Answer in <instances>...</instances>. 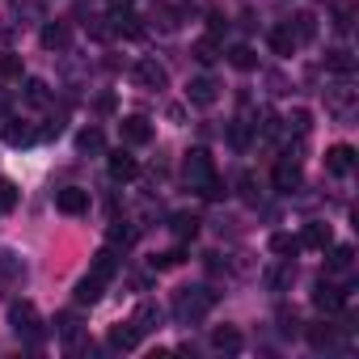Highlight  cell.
<instances>
[{
  "instance_id": "cell-19",
  "label": "cell",
  "mask_w": 359,
  "mask_h": 359,
  "mask_svg": "<svg viewBox=\"0 0 359 359\" xmlns=\"http://www.w3.org/2000/svg\"><path fill=\"white\" fill-rule=\"evenodd\" d=\"M304 338H309L313 351H325V346H334V325H330V321H313V325L304 330Z\"/></svg>"
},
{
  "instance_id": "cell-10",
  "label": "cell",
  "mask_w": 359,
  "mask_h": 359,
  "mask_svg": "<svg viewBox=\"0 0 359 359\" xmlns=\"http://www.w3.org/2000/svg\"><path fill=\"white\" fill-rule=\"evenodd\" d=\"M304 250H330L334 245V233H330V224H321V220H313V224H304V233L296 237Z\"/></svg>"
},
{
  "instance_id": "cell-29",
  "label": "cell",
  "mask_w": 359,
  "mask_h": 359,
  "mask_svg": "<svg viewBox=\"0 0 359 359\" xmlns=\"http://www.w3.org/2000/svg\"><path fill=\"white\" fill-rule=\"evenodd\" d=\"M18 199H22L18 182H9V177H0V212H13V208H18Z\"/></svg>"
},
{
  "instance_id": "cell-25",
  "label": "cell",
  "mask_w": 359,
  "mask_h": 359,
  "mask_svg": "<svg viewBox=\"0 0 359 359\" xmlns=\"http://www.w3.org/2000/svg\"><path fill=\"white\" fill-rule=\"evenodd\" d=\"M76 144H81V152H102V148H106V135H102L97 127H85V131L76 135Z\"/></svg>"
},
{
  "instance_id": "cell-35",
  "label": "cell",
  "mask_w": 359,
  "mask_h": 359,
  "mask_svg": "<svg viewBox=\"0 0 359 359\" xmlns=\"http://www.w3.org/2000/svg\"><path fill=\"white\" fill-rule=\"evenodd\" d=\"M182 258H187L182 250H169V254H156V258H152V266H156V271H169V266H177Z\"/></svg>"
},
{
  "instance_id": "cell-6",
  "label": "cell",
  "mask_w": 359,
  "mask_h": 359,
  "mask_svg": "<svg viewBox=\"0 0 359 359\" xmlns=\"http://www.w3.org/2000/svg\"><path fill=\"white\" fill-rule=\"evenodd\" d=\"M216 97H220V85H216L212 76H195V81L187 85V102H191V106H212Z\"/></svg>"
},
{
  "instance_id": "cell-1",
  "label": "cell",
  "mask_w": 359,
  "mask_h": 359,
  "mask_svg": "<svg viewBox=\"0 0 359 359\" xmlns=\"http://www.w3.org/2000/svg\"><path fill=\"white\" fill-rule=\"evenodd\" d=\"M212 304H216V292L212 287H182V292L173 296V317L177 321H199Z\"/></svg>"
},
{
  "instance_id": "cell-18",
  "label": "cell",
  "mask_w": 359,
  "mask_h": 359,
  "mask_svg": "<svg viewBox=\"0 0 359 359\" xmlns=\"http://www.w3.org/2000/svg\"><path fill=\"white\" fill-rule=\"evenodd\" d=\"M325 68H330L334 76H351V72H355V55H351L346 47H334V51L325 55Z\"/></svg>"
},
{
  "instance_id": "cell-31",
  "label": "cell",
  "mask_w": 359,
  "mask_h": 359,
  "mask_svg": "<svg viewBox=\"0 0 359 359\" xmlns=\"http://www.w3.org/2000/svg\"><path fill=\"white\" fill-rule=\"evenodd\" d=\"M22 262L13 258V254H0V279H9V283H22Z\"/></svg>"
},
{
  "instance_id": "cell-20",
  "label": "cell",
  "mask_w": 359,
  "mask_h": 359,
  "mask_svg": "<svg viewBox=\"0 0 359 359\" xmlns=\"http://www.w3.org/2000/svg\"><path fill=\"white\" fill-rule=\"evenodd\" d=\"M266 43H271L275 55H292V51H296V34H292L287 26H275V30L266 34Z\"/></svg>"
},
{
  "instance_id": "cell-17",
  "label": "cell",
  "mask_w": 359,
  "mask_h": 359,
  "mask_svg": "<svg viewBox=\"0 0 359 359\" xmlns=\"http://www.w3.org/2000/svg\"><path fill=\"white\" fill-rule=\"evenodd\" d=\"M212 346H216V351H229V355L241 351V330H237V325H216V330H212Z\"/></svg>"
},
{
  "instance_id": "cell-4",
  "label": "cell",
  "mask_w": 359,
  "mask_h": 359,
  "mask_svg": "<svg viewBox=\"0 0 359 359\" xmlns=\"http://www.w3.org/2000/svg\"><path fill=\"white\" fill-rule=\"evenodd\" d=\"M55 208H60L64 216H85V212H89V191L64 187V191H55Z\"/></svg>"
},
{
  "instance_id": "cell-28",
  "label": "cell",
  "mask_w": 359,
  "mask_h": 359,
  "mask_svg": "<svg viewBox=\"0 0 359 359\" xmlns=\"http://www.w3.org/2000/svg\"><path fill=\"white\" fill-rule=\"evenodd\" d=\"M0 81H22V55H13V51L0 55Z\"/></svg>"
},
{
  "instance_id": "cell-21",
  "label": "cell",
  "mask_w": 359,
  "mask_h": 359,
  "mask_svg": "<svg viewBox=\"0 0 359 359\" xmlns=\"http://www.w3.org/2000/svg\"><path fill=\"white\" fill-rule=\"evenodd\" d=\"M39 39H43L47 51H60V47H68V26H64V22H51V26H43Z\"/></svg>"
},
{
  "instance_id": "cell-32",
  "label": "cell",
  "mask_w": 359,
  "mask_h": 359,
  "mask_svg": "<svg viewBox=\"0 0 359 359\" xmlns=\"http://www.w3.org/2000/svg\"><path fill=\"white\" fill-rule=\"evenodd\" d=\"M292 34H296V43L313 39V34H317V18H313V13H300V18H296V30H292Z\"/></svg>"
},
{
  "instance_id": "cell-34",
  "label": "cell",
  "mask_w": 359,
  "mask_h": 359,
  "mask_svg": "<svg viewBox=\"0 0 359 359\" xmlns=\"http://www.w3.org/2000/svg\"><path fill=\"white\" fill-rule=\"evenodd\" d=\"M292 279H296V271H292V266H279V271H271V275H266V283H271L275 292H283Z\"/></svg>"
},
{
  "instance_id": "cell-27",
  "label": "cell",
  "mask_w": 359,
  "mask_h": 359,
  "mask_svg": "<svg viewBox=\"0 0 359 359\" xmlns=\"http://www.w3.org/2000/svg\"><path fill=\"white\" fill-rule=\"evenodd\" d=\"M351 262H355V250H351V245H334V250H330V271L342 275V271H351Z\"/></svg>"
},
{
  "instance_id": "cell-14",
  "label": "cell",
  "mask_w": 359,
  "mask_h": 359,
  "mask_svg": "<svg viewBox=\"0 0 359 359\" xmlns=\"http://www.w3.org/2000/svg\"><path fill=\"white\" fill-rule=\"evenodd\" d=\"M5 140H9L13 148H26V144H34V140H39V131H34L30 123H18V118H5Z\"/></svg>"
},
{
  "instance_id": "cell-24",
  "label": "cell",
  "mask_w": 359,
  "mask_h": 359,
  "mask_svg": "<svg viewBox=\"0 0 359 359\" xmlns=\"http://www.w3.org/2000/svg\"><path fill=\"white\" fill-rule=\"evenodd\" d=\"M173 233L182 237V241L199 237V216H191V212H177V216H173Z\"/></svg>"
},
{
  "instance_id": "cell-7",
  "label": "cell",
  "mask_w": 359,
  "mask_h": 359,
  "mask_svg": "<svg viewBox=\"0 0 359 359\" xmlns=\"http://www.w3.org/2000/svg\"><path fill=\"white\" fill-rule=\"evenodd\" d=\"M313 304L321 309V313H338L342 304H346V292H338L330 279H317V292H313Z\"/></svg>"
},
{
  "instance_id": "cell-15",
  "label": "cell",
  "mask_w": 359,
  "mask_h": 359,
  "mask_svg": "<svg viewBox=\"0 0 359 359\" xmlns=\"http://www.w3.org/2000/svg\"><path fill=\"white\" fill-rule=\"evenodd\" d=\"M131 325H135L140 334H152V330L161 325V309H156L152 300H144V304H140V309L131 313Z\"/></svg>"
},
{
  "instance_id": "cell-16",
  "label": "cell",
  "mask_w": 359,
  "mask_h": 359,
  "mask_svg": "<svg viewBox=\"0 0 359 359\" xmlns=\"http://www.w3.org/2000/svg\"><path fill=\"white\" fill-rule=\"evenodd\" d=\"M140 338H144V334H140L131 321H123V325H114V330H110V346H114V351H135V346H140Z\"/></svg>"
},
{
  "instance_id": "cell-26",
  "label": "cell",
  "mask_w": 359,
  "mask_h": 359,
  "mask_svg": "<svg viewBox=\"0 0 359 359\" xmlns=\"http://www.w3.org/2000/svg\"><path fill=\"white\" fill-rule=\"evenodd\" d=\"M296 250H300V241H296L292 233H275V237H271V254H279V258H292Z\"/></svg>"
},
{
  "instance_id": "cell-33",
  "label": "cell",
  "mask_w": 359,
  "mask_h": 359,
  "mask_svg": "<svg viewBox=\"0 0 359 359\" xmlns=\"http://www.w3.org/2000/svg\"><path fill=\"white\" fill-rule=\"evenodd\" d=\"M47 97H51L47 93V81H26V102L30 106H47Z\"/></svg>"
},
{
  "instance_id": "cell-13",
  "label": "cell",
  "mask_w": 359,
  "mask_h": 359,
  "mask_svg": "<svg viewBox=\"0 0 359 359\" xmlns=\"http://www.w3.org/2000/svg\"><path fill=\"white\" fill-rule=\"evenodd\" d=\"M89 275H97L102 283H110V279L118 275V254H114L110 245H106V250H97V254H93V271H89Z\"/></svg>"
},
{
  "instance_id": "cell-11",
  "label": "cell",
  "mask_w": 359,
  "mask_h": 359,
  "mask_svg": "<svg viewBox=\"0 0 359 359\" xmlns=\"http://www.w3.org/2000/svg\"><path fill=\"white\" fill-rule=\"evenodd\" d=\"M325 169H330V173H351V169H355V148H351V144H334V148L325 152Z\"/></svg>"
},
{
  "instance_id": "cell-2",
  "label": "cell",
  "mask_w": 359,
  "mask_h": 359,
  "mask_svg": "<svg viewBox=\"0 0 359 359\" xmlns=\"http://www.w3.org/2000/svg\"><path fill=\"white\" fill-rule=\"evenodd\" d=\"M9 325H13L18 338H26V342H39V334H43L39 309H34L30 300H13V304H9Z\"/></svg>"
},
{
  "instance_id": "cell-30",
  "label": "cell",
  "mask_w": 359,
  "mask_h": 359,
  "mask_svg": "<svg viewBox=\"0 0 359 359\" xmlns=\"http://www.w3.org/2000/svg\"><path fill=\"white\" fill-rule=\"evenodd\" d=\"M191 55H195L199 64H216V60H220V51H216V39H199V43L191 47Z\"/></svg>"
},
{
  "instance_id": "cell-22",
  "label": "cell",
  "mask_w": 359,
  "mask_h": 359,
  "mask_svg": "<svg viewBox=\"0 0 359 359\" xmlns=\"http://www.w3.org/2000/svg\"><path fill=\"white\" fill-rule=\"evenodd\" d=\"M229 64H233L237 72H254V68H258V55H254V47H245V43H237V47L229 51Z\"/></svg>"
},
{
  "instance_id": "cell-37",
  "label": "cell",
  "mask_w": 359,
  "mask_h": 359,
  "mask_svg": "<svg viewBox=\"0 0 359 359\" xmlns=\"http://www.w3.org/2000/svg\"><path fill=\"white\" fill-rule=\"evenodd\" d=\"M300 325H296V313H287V309H279V334H296Z\"/></svg>"
},
{
  "instance_id": "cell-23",
  "label": "cell",
  "mask_w": 359,
  "mask_h": 359,
  "mask_svg": "<svg viewBox=\"0 0 359 359\" xmlns=\"http://www.w3.org/2000/svg\"><path fill=\"white\" fill-rule=\"evenodd\" d=\"M97 300H102V279L97 275H85L76 283V304H97Z\"/></svg>"
},
{
  "instance_id": "cell-8",
  "label": "cell",
  "mask_w": 359,
  "mask_h": 359,
  "mask_svg": "<svg viewBox=\"0 0 359 359\" xmlns=\"http://www.w3.org/2000/svg\"><path fill=\"white\" fill-rule=\"evenodd\" d=\"M135 81H140L144 89H165V85H169V72H165L156 60H140V64H135Z\"/></svg>"
},
{
  "instance_id": "cell-38",
  "label": "cell",
  "mask_w": 359,
  "mask_h": 359,
  "mask_svg": "<svg viewBox=\"0 0 359 359\" xmlns=\"http://www.w3.org/2000/svg\"><path fill=\"white\" fill-rule=\"evenodd\" d=\"M110 5H114V9H127V5H131V0H110Z\"/></svg>"
},
{
  "instance_id": "cell-12",
  "label": "cell",
  "mask_w": 359,
  "mask_h": 359,
  "mask_svg": "<svg viewBox=\"0 0 359 359\" xmlns=\"http://www.w3.org/2000/svg\"><path fill=\"white\" fill-rule=\"evenodd\" d=\"M140 173V165H135V156L131 152H110V177H114V182H131V177Z\"/></svg>"
},
{
  "instance_id": "cell-9",
  "label": "cell",
  "mask_w": 359,
  "mask_h": 359,
  "mask_svg": "<svg viewBox=\"0 0 359 359\" xmlns=\"http://www.w3.org/2000/svg\"><path fill=\"white\" fill-rule=\"evenodd\" d=\"M118 127H123V144H135V148H140V144L152 140V123H148L144 114H131V118H123Z\"/></svg>"
},
{
  "instance_id": "cell-5",
  "label": "cell",
  "mask_w": 359,
  "mask_h": 359,
  "mask_svg": "<svg viewBox=\"0 0 359 359\" xmlns=\"http://www.w3.org/2000/svg\"><path fill=\"white\" fill-rule=\"evenodd\" d=\"M275 191H279V195L300 191V165H296L292 156H283V161L275 165Z\"/></svg>"
},
{
  "instance_id": "cell-36",
  "label": "cell",
  "mask_w": 359,
  "mask_h": 359,
  "mask_svg": "<svg viewBox=\"0 0 359 359\" xmlns=\"http://www.w3.org/2000/svg\"><path fill=\"white\" fill-rule=\"evenodd\" d=\"M287 131H300V135H304V131H309V110H292V114H287Z\"/></svg>"
},
{
  "instance_id": "cell-3",
  "label": "cell",
  "mask_w": 359,
  "mask_h": 359,
  "mask_svg": "<svg viewBox=\"0 0 359 359\" xmlns=\"http://www.w3.org/2000/svg\"><path fill=\"white\" fill-rule=\"evenodd\" d=\"M182 169H187V182L191 187H203V182H212V177H216V165H212V152L208 148H191Z\"/></svg>"
}]
</instances>
